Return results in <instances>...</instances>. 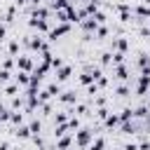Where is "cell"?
<instances>
[{
  "instance_id": "obj_1",
  "label": "cell",
  "mask_w": 150,
  "mask_h": 150,
  "mask_svg": "<svg viewBox=\"0 0 150 150\" xmlns=\"http://www.w3.org/2000/svg\"><path fill=\"white\" fill-rule=\"evenodd\" d=\"M77 101H82V91H80L77 87H63V89H61V94L54 98V103H56V105H61V108L75 105Z\"/></svg>"
},
{
  "instance_id": "obj_2",
  "label": "cell",
  "mask_w": 150,
  "mask_h": 150,
  "mask_svg": "<svg viewBox=\"0 0 150 150\" xmlns=\"http://www.w3.org/2000/svg\"><path fill=\"white\" fill-rule=\"evenodd\" d=\"M73 30V23H52V28L45 33V38L49 40V42H56V40H61L63 35H68Z\"/></svg>"
},
{
  "instance_id": "obj_3",
  "label": "cell",
  "mask_w": 150,
  "mask_h": 150,
  "mask_svg": "<svg viewBox=\"0 0 150 150\" xmlns=\"http://www.w3.org/2000/svg\"><path fill=\"white\" fill-rule=\"evenodd\" d=\"M49 75H54V80L66 87V82H70L73 75H75V66H73V63H63L59 70H54V73H49Z\"/></svg>"
},
{
  "instance_id": "obj_4",
  "label": "cell",
  "mask_w": 150,
  "mask_h": 150,
  "mask_svg": "<svg viewBox=\"0 0 150 150\" xmlns=\"http://www.w3.org/2000/svg\"><path fill=\"white\" fill-rule=\"evenodd\" d=\"M33 68H35L33 54H30V52H21V54L16 56V70H26V73H30Z\"/></svg>"
},
{
  "instance_id": "obj_5",
  "label": "cell",
  "mask_w": 150,
  "mask_h": 150,
  "mask_svg": "<svg viewBox=\"0 0 150 150\" xmlns=\"http://www.w3.org/2000/svg\"><path fill=\"white\" fill-rule=\"evenodd\" d=\"M96 63L103 68V70H110V66H112V52L105 47L103 52H98V59H96Z\"/></svg>"
},
{
  "instance_id": "obj_6",
  "label": "cell",
  "mask_w": 150,
  "mask_h": 150,
  "mask_svg": "<svg viewBox=\"0 0 150 150\" xmlns=\"http://www.w3.org/2000/svg\"><path fill=\"white\" fill-rule=\"evenodd\" d=\"M30 136H33V134H30L28 124L14 127V131H12V138H14V141H19V143H21V141H30Z\"/></svg>"
},
{
  "instance_id": "obj_7",
  "label": "cell",
  "mask_w": 150,
  "mask_h": 150,
  "mask_svg": "<svg viewBox=\"0 0 150 150\" xmlns=\"http://www.w3.org/2000/svg\"><path fill=\"white\" fill-rule=\"evenodd\" d=\"M14 82H16L21 89H26V87L30 84V73H26V70H14Z\"/></svg>"
},
{
  "instance_id": "obj_8",
  "label": "cell",
  "mask_w": 150,
  "mask_h": 150,
  "mask_svg": "<svg viewBox=\"0 0 150 150\" xmlns=\"http://www.w3.org/2000/svg\"><path fill=\"white\" fill-rule=\"evenodd\" d=\"M7 105H9V110H23L26 108V96L23 94L12 96V98H7Z\"/></svg>"
},
{
  "instance_id": "obj_9",
  "label": "cell",
  "mask_w": 150,
  "mask_h": 150,
  "mask_svg": "<svg viewBox=\"0 0 150 150\" xmlns=\"http://www.w3.org/2000/svg\"><path fill=\"white\" fill-rule=\"evenodd\" d=\"M21 91H23V89H21V87H19V84H16L14 80H12L9 84H5V87H2V94H5V98H12V96H19Z\"/></svg>"
},
{
  "instance_id": "obj_10",
  "label": "cell",
  "mask_w": 150,
  "mask_h": 150,
  "mask_svg": "<svg viewBox=\"0 0 150 150\" xmlns=\"http://www.w3.org/2000/svg\"><path fill=\"white\" fill-rule=\"evenodd\" d=\"M0 68L2 70H16V56H9V54H5L2 59H0Z\"/></svg>"
},
{
  "instance_id": "obj_11",
  "label": "cell",
  "mask_w": 150,
  "mask_h": 150,
  "mask_svg": "<svg viewBox=\"0 0 150 150\" xmlns=\"http://www.w3.org/2000/svg\"><path fill=\"white\" fill-rule=\"evenodd\" d=\"M9 124H12V127H21V124H26V115H23V110H12V115H9Z\"/></svg>"
},
{
  "instance_id": "obj_12",
  "label": "cell",
  "mask_w": 150,
  "mask_h": 150,
  "mask_svg": "<svg viewBox=\"0 0 150 150\" xmlns=\"http://www.w3.org/2000/svg\"><path fill=\"white\" fill-rule=\"evenodd\" d=\"M12 80H14V73H12V70H2V68H0V89H2L5 84H9Z\"/></svg>"
},
{
  "instance_id": "obj_13",
  "label": "cell",
  "mask_w": 150,
  "mask_h": 150,
  "mask_svg": "<svg viewBox=\"0 0 150 150\" xmlns=\"http://www.w3.org/2000/svg\"><path fill=\"white\" fill-rule=\"evenodd\" d=\"M63 63H66V59H63V56H59V54H56V56H54V59H52V73H54V70H59V68H61V66H63Z\"/></svg>"
},
{
  "instance_id": "obj_14",
  "label": "cell",
  "mask_w": 150,
  "mask_h": 150,
  "mask_svg": "<svg viewBox=\"0 0 150 150\" xmlns=\"http://www.w3.org/2000/svg\"><path fill=\"white\" fill-rule=\"evenodd\" d=\"M138 2H141V5H150V0H138Z\"/></svg>"
}]
</instances>
